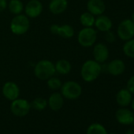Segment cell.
Instances as JSON below:
<instances>
[{
  "mask_svg": "<svg viewBox=\"0 0 134 134\" xmlns=\"http://www.w3.org/2000/svg\"><path fill=\"white\" fill-rule=\"evenodd\" d=\"M101 72L102 66L100 63L95 60H88L82 65L81 75L85 81L92 82L98 78Z\"/></svg>",
  "mask_w": 134,
  "mask_h": 134,
  "instance_id": "cell-1",
  "label": "cell"
},
{
  "mask_svg": "<svg viewBox=\"0 0 134 134\" xmlns=\"http://www.w3.org/2000/svg\"><path fill=\"white\" fill-rule=\"evenodd\" d=\"M55 74L54 64L49 60H40L35 65L34 74L40 80H47L54 76Z\"/></svg>",
  "mask_w": 134,
  "mask_h": 134,
  "instance_id": "cell-2",
  "label": "cell"
},
{
  "mask_svg": "<svg viewBox=\"0 0 134 134\" xmlns=\"http://www.w3.org/2000/svg\"><path fill=\"white\" fill-rule=\"evenodd\" d=\"M60 89L62 96L64 98L70 100L78 99L82 93V88L80 84L74 81L65 82L62 85Z\"/></svg>",
  "mask_w": 134,
  "mask_h": 134,
  "instance_id": "cell-3",
  "label": "cell"
},
{
  "mask_svg": "<svg viewBox=\"0 0 134 134\" xmlns=\"http://www.w3.org/2000/svg\"><path fill=\"white\" fill-rule=\"evenodd\" d=\"M30 27V21L26 15L18 14L10 22V30L15 35H23L28 32Z\"/></svg>",
  "mask_w": 134,
  "mask_h": 134,
  "instance_id": "cell-4",
  "label": "cell"
},
{
  "mask_svg": "<svg viewBox=\"0 0 134 134\" xmlns=\"http://www.w3.org/2000/svg\"><path fill=\"white\" fill-rule=\"evenodd\" d=\"M96 38L97 32L92 27H85L79 32L77 36L78 43L84 47H89L94 45Z\"/></svg>",
  "mask_w": 134,
  "mask_h": 134,
  "instance_id": "cell-5",
  "label": "cell"
},
{
  "mask_svg": "<svg viewBox=\"0 0 134 134\" xmlns=\"http://www.w3.org/2000/svg\"><path fill=\"white\" fill-rule=\"evenodd\" d=\"M31 110L30 103L25 99H16L11 101L10 110L17 117L26 116Z\"/></svg>",
  "mask_w": 134,
  "mask_h": 134,
  "instance_id": "cell-6",
  "label": "cell"
},
{
  "mask_svg": "<svg viewBox=\"0 0 134 134\" xmlns=\"http://www.w3.org/2000/svg\"><path fill=\"white\" fill-rule=\"evenodd\" d=\"M118 36L121 40H129L134 36V22L132 20L122 21L118 27Z\"/></svg>",
  "mask_w": 134,
  "mask_h": 134,
  "instance_id": "cell-7",
  "label": "cell"
},
{
  "mask_svg": "<svg viewBox=\"0 0 134 134\" xmlns=\"http://www.w3.org/2000/svg\"><path fill=\"white\" fill-rule=\"evenodd\" d=\"M2 92L3 96L10 101L18 99L20 95V88L18 85L13 81L6 82L3 86Z\"/></svg>",
  "mask_w": 134,
  "mask_h": 134,
  "instance_id": "cell-8",
  "label": "cell"
},
{
  "mask_svg": "<svg viewBox=\"0 0 134 134\" xmlns=\"http://www.w3.org/2000/svg\"><path fill=\"white\" fill-rule=\"evenodd\" d=\"M50 30L53 34L65 39H70L74 36V29L70 25H52L50 27Z\"/></svg>",
  "mask_w": 134,
  "mask_h": 134,
  "instance_id": "cell-9",
  "label": "cell"
},
{
  "mask_svg": "<svg viewBox=\"0 0 134 134\" xmlns=\"http://www.w3.org/2000/svg\"><path fill=\"white\" fill-rule=\"evenodd\" d=\"M43 11V5L39 0H30L25 7V12L28 18H36Z\"/></svg>",
  "mask_w": 134,
  "mask_h": 134,
  "instance_id": "cell-10",
  "label": "cell"
},
{
  "mask_svg": "<svg viewBox=\"0 0 134 134\" xmlns=\"http://www.w3.org/2000/svg\"><path fill=\"white\" fill-rule=\"evenodd\" d=\"M93 57L95 61L99 63L105 62L109 57V51L107 47L102 43H97L93 48Z\"/></svg>",
  "mask_w": 134,
  "mask_h": 134,
  "instance_id": "cell-11",
  "label": "cell"
},
{
  "mask_svg": "<svg viewBox=\"0 0 134 134\" xmlns=\"http://www.w3.org/2000/svg\"><path fill=\"white\" fill-rule=\"evenodd\" d=\"M87 9L94 16H99L104 13L106 7L103 0H88Z\"/></svg>",
  "mask_w": 134,
  "mask_h": 134,
  "instance_id": "cell-12",
  "label": "cell"
},
{
  "mask_svg": "<svg viewBox=\"0 0 134 134\" xmlns=\"http://www.w3.org/2000/svg\"><path fill=\"white\" fill-rule=\"evenodd\" d=\"M64 105V97L61 93L54 92L51 94L47 100V106L54 111H58Z\"/></svg>",
  "mask_w": 134,
  "mask_h": 134,
  "instance_id": "cell-13",
  "label": "cell"
},
{
  "mask_svg": "<svg viewBox=\"0 0 134 134\" xmlns=\"http://www.w3.org/2000/svg\"><path fill=\"white\" fill-rule=\"evenodd\" d=\"M116 119L121 124L129 125L134 121V114L132 111L128 109H119L117 110L116 114Z\"/></svg>",
  "mask_w": 134,
  "mask_h": 134,
  "instance_id": "cell-14",
  "label": "cell"
},
{
  "mask_svg": "<svg viewBox=\"0 0 134 134\" xmlns=\"http://www.w3.org/2000/svg\"><path fill=\"white\" fill-rule=\"evenodd\" d=\"M67 7H68V1L67 0H51L48 7L51 14L58 15L65 11Z\"/></svg>",
  "mask_w": 134,
  "mask_h": 134,
  "instance_id": "cell-15",
  "label": "cell"
},
{
  "mask_svg": "<svg viewBox=\"0 0 134 134\" xmlns=\"http://www.w3.org/2000/svg\"><path fill=\"white\" fill-rule=\"evenodd\" d=\"M125 63L120 59H114L107 65V70L113 76H118L121 74L125 71Z\"/></svg>",
  "mask_w": 134,
  "mask_h": 134,
  "instance_id": "cell-16",
  "label": "cell"
},
{
  "mask_svg": "<svg viewBox=\"0 0 134 134\" xmlns=\"http://www.w3.org/2000/svg\"><path fill=\"white\" fill-rule=\"evenodd\" d=\"M95 25L99 31L106 32L112 28V21L108 17L99 15L95 21Z\"/></svg>",
  "mask_w": 134,
  "mask_h": 134,
  "instance_id": "cell-17",
  "label": "cell"
},
{
  "mask_svg": "<svg viewBox=\"0 0 134 134\" xmlns=\"http://www.w3.org/2000/svg\"><path fill=\"white\" fill-rule=\"evenodd\" d=\"M116 101L120 106L126 107L132 101V93L128 89H121L116 96Z\"/></svg>",
  "mask_w": 134,
  "mask_h": 134,
  "instance_id": "cell-18",
  "label": "cell"
},
{
  "mask_svg": "<svg viewBox=\"0 0 134 134\" xmlns=\"http://www.w3.org/2000/svg\"><path fill=\"white\" fill-rule=\"evenodd\" d=\"M55 71L56 73L62 74V75H66L68 74L72 69V65L70 62L68 60L65 59H60L58 60L55 64Z\"/></svg>",
  "mask_w": 134,
  "mask_h": 134,
  "instance_id": "cell-19",
  "label": "cell"
},
{
  "mask_svg": "<svg viewBox=\"0 0 134 134\" xmlns=\"http://www.w3.org/2000/svg\"><path fill=\"white\" fill-rule=\"evenodd\" d=\"M7 7L10 12L14 15L21 14L24 10V5L21 0H10Z\"/></svg>",
  "mask_w": 134,
  "mask_h": 134,
  "instance_id": "cell-20",
  "label": "cell"
},
{
  "mask_svg": "<svg viewBox=\"0 0 134 134\" xmlns=\"http://www.w3.org/2000/svg\"><path fill=\"white\" fill-rule=\"evenodd\" d=\"M95 21L94 15L89 12H85L80 17V21L84 27H92L95 25Z\"/></svg>",
  "mask_w": 134,
  "mask_h": 134,
  "instance_id": "cell-21",
  "label": "cell"
},
{
  "mask_svg": "<svg viewBox=\"0 0 134 134\" xmlns=\"http://www.w3.org/2000/svg\"><path fill=\"white\" fill-rule=\"evenodd\" d=\"M30 105L31 108L38 111H41L47 107V101L42 97H37L34 99L32 103H30Z\"/></svg>",
  "mask_w": 134,
  "mask_h": 134,
  "instance_id": "cell-22",
  "label": "cell"
},
{
  "mask_svg": "<svg viewBox=\"0 0 134 134\" xmlns=\"http://www.w3.org/2000/svg\"><path fill=\"white\" fill-rule=\"evenodd\" d=\"M86 134H107L106 129L99 123H94L89 125Z\"/></svg>",
  "mask_w": 134,
  "mask_h": 134,
  "instance_id": "cell-23",
  "label": "cell"
},
{
  "mask_svg": "<svg viewBox=\"0 0 134 134\" xmlns=\"http://www.w3.org/2000/svg\"><path fill=\"white\" fill-rule=\"evenodd\" d=\"M123 52L126 56L134 58V39L127 40L123 46Z\"/></svg>",
  "mask_w": 134,
  "mask_h": 134,
  "instance_id": "cell-24",
  "label": "cell"
},
{
  "mask_svg": "<svg viewBox=\"0 0 134 134\" xmlns=\"http://www.w3.org/2000/svg\"><path fill=\"white\" fill-rule=\"evenodd\" d=\"M47 86L51 90L55 91V90L60 89L62 87V81L58 77H55L53 76V77H50L49 79H47Z\"/></svg>",
  "mask_w": 134,
  "mask_h": 134,
  "instance_id": "cell-25",
  "label": "cell"
},
{
  "mask_svg": "<svg viewBox=\"0 0 134 134\" xmlns=\"http://www.w3.org/2000/svg\"><path fill=\"white\" fill-rule=\"evenodd\" d=\"M127 89L132 94H134V75L129 78L127 82Z\"/></svg>",
  "mask_w": 134,
  "mask_h": 134,
  "instance_id": "cell-26",
  "label": "cell"
},
{
  "mask_svg": "<svg viewBox=\"0 0 134 134\" xmlns=\"http://www.w3.org/2000/svg\"><path fill=\"white\" fill-rule=\"evenodd\" d=\"M105 38H106V40L109 43H112L115 40V36L114 34L110 32V31H107L106 32V35H105Z\"/></svg>",
  "mask_w": 134,
  "mask_h": 134,
  "instance_id": "cell-27",
  "label": "cell"
},
{
  "mask_svg": "<svg viewBox=\"0 0 134 134\" xmlns=\"http://www.w3.org/2000/svg\"><path fill=\"white\" fill-rule=\"evenodd\" d=\"M7 6V0H0V12L5 10Z\"/></svg>",
  "mask_w": 134,
  "mask_h": 134,
  "instance_id": "cell-28",
  "label": "cell"
},
{
  "mask_svg": "<svg viewBox=\"0 0 134 134\" xmlns=\"http://www.w3.org/2000/svg\"><path fill=\"white\" fill-rule=\"evenodd\" d=\"M125 134H134V130L133 129H129Z\"/></svg>",
  "mask_w": 134,
  "mask_h": 134,
  "instance_id": "cell-29",
  "label": "cell"
},
{
  "mask_svg": "<svg viewBox=\"0 0 134 134\" xmlns=\"http://www.w3.org/2000/svg\"><path fill=\"white\" fill-rule=\"evenodd\" d=\"M132 109L134 110V99H133L132 102Z\"/></svg>",
  "mask_w": 134,
  "mask_h": 134,
  "instance_id": "cell-30",
  "label": "cell"
},
{
  "mask_svg": "<svg viewBox=\"0 0 134 134\" xmlns=\"http://www.w3.org/2000/svg\"><path fill=\"white\" fill-rule=\"evenodd\" d=\"M132 21L134 22V12H133V14H132Z\"/></svg>",
  "mask_w": 134,
  "mask_h": 134,
  "instance_id": "cell-31",
  "label": "cell"
},
{
  "mask_svg": "<svg viewBox=\"0 0 134 134\" xmlns=\"http://www.w3.org/2000/svg\"><path fill=\"white\" fill-rule=\"evenodd\" d=\"M110 134H115V133H110Z\"/></svg>",
  "mask_w": 134,
  "mask_h": 134,
  "instance_id": "cell-32",
  "label": "cell"
},
{
  "mask_svg": "<svg viewBox=\"0 0 134 134\" xmlns=\"http://www.w3.org/2000/svg\"><path fill=\"white\" fill-rule=\"evenodd\" d=\"M133 124H134V121H133Z\"/></svg>",
  "mask_w": 134,
  "mask_h": 134,
  "instance_id": "cell-33",
  "label": "cell"
}]
</instances>
